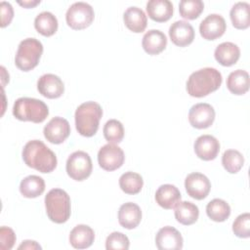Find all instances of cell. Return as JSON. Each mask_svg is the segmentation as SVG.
Here are the masks:
<instances>
[{"label":"cell","instance_id":"cell-1","mask_svg":"<svg viewBox=\"0 0 250 250\" xmlns=\"http://www.w3.org/2000/svg\"><path fill=\"white\" fill-rule=\"evenodd\" d=\"M24 163L41 173H50L57 167L56 154L41 141L32 140L22 149Z\"/></svg>","mask_w":250,"mask_h":250},{"label":"cell","instance_id":"cell-2","mask_svg":"<svg viewBox=\"0 0 250 250\" xmlns=\"http://www.w3.org/2000/svg\"><path fill=\"white\" fill-rule=\"evenodd\" d=\"M223 78L214 67H204L192 72L187 81V91L191 97L202 98L216 91L222 84Z\"/></svg>","mask_w":250,"mask_h":250},{"label":"cell","instance_id":"cell-3","mask_svg":"<svg viewBox=\"0 0 250 250\" xmlns=\"http://www.w3.org/2000/svg\"><path fill=\"white\" fill-rule=\"evenodd\" d=\"M103 115L102 106L96 102L81 104L75 110V126L78 133L84 137L94 136Z\"/></svg>","mask_w":250,"mask_h":250},{"label":"cell","instance_id":"cell-4","mask_svg":"<svg viewBox=\"0 0 250 250\" xmlns=\"http://www.w3.org/2000/svg\"><path fill=\"white\" fill-rule=\"evenodd\" d=\"M46 213L57 224L65 223L70 217V197L62 188H53L45 196Z\"/></svg>","mask_w":250,"mask_h":250},{"label":"cell","instance_id":"cell-5","mask_svg":"<svg viewBox=\"0 0 250 250\" xmlns=\"http://www.w3.org/2000/svg\"><path fill=\"white\" fill-rule=\"evenodd\" d=\"M13 114L17 119L21 121L41 123L49 115V108L41 100L24 97L15 102Z\"/></svg>","mask_w":250,"mask_h":250},{"label":"cell","instance_id":"cell-6","mask_svg":"<svg viewBox=\"0 0 250 250\" xmlns=\"http://www.w3.org/2000/svg\"><path fill=\"white\" fill-rule=\"evenodd\" d=\"M42 53L43 45L39 40L36 38L23 39L18 47L15 63L21 70H31L38 64Z\"/></svg>","mask_w":250,"mask_h":250},{"label":"cell","instance_id":"cell-7","mask_svg":"<svg viewBox=\"0 0 250 250\" xmlns=\"http://www.w3.org/2000/svg\"><path fill=\"white\" fill-rule=\"evenodd\" d=\"M95 13L92 6L86 2H75L67 9L65 14L66 23L72 29L88 27L94 21Z\"/></svg>","mask_w":250,"mask_h":250},{"label":"cell","instance_id":"cell-8","mask_svg":"<svg viewBox=\"0 0 250 250\" xmlns=\"http://www.w3.org/2000/svg\"><path fill=\"white\" fill-rule=\"evenodd\" d=\"M93 169V164L89 154L82 150L71 153L66 160L67 175L75 181H83L87 179Z\"/></svg>","mask_w":250,"mask_h":250},{"label":"cell","instance_id":"cell-9","mask_svg":"<svg viewBox=\"0 0 250 250\" xmlns=\"http://www.w3.org/2000/svg\"><path fill=\"white\" fill-rule=\"evenodd\" d=\"M125 155L121 147L114 144H106L98 152L100 166L105 171H114L122 166Z\"/></svg>","mask_w":250,"mask_h":250},{"label":"cell","instance_id":"cell-10","mask_svg":"<svg viewBox=\"0 0 250 250\" xmlns=\"http://www.w3.org/2000/svg\"><path fill=\"white\" fill-rule=\"evenodd\" d=\"M215 119V110L213 106L206 103H200L192 105L188 112V121L190 125L197 129H205L211 126Z\"/></svg>","mask_w":250,"mask_h":250},{"label":"cell","instance_id":"cell-11","mask_svg":"<svg viewBox=\"0 0 250 250\" xmlns=\"http://www.w3.org/2000/svg\"><path fill=\"white\" fill-rule=\"evenodd\" d=\"M44 137L52 144L63 143L70 134V126L66 119L56 116L53 117L44 127Z\"/></svg>","mask_w":250,"mask_h":250},{"label":"cell","instance_id":"cell-12","mask_svg":"<svg viewBox=\"0 0 250 250\" xmlns=\"http://www.w3.org/2000/svg\"><path fill=\"white\" fill-rule=\"evenodd\" d=\"M185 188L190 197L201 200L209 194L211 183L205 175L194 172L187 176L185 180Z\"/></svg>","mask_w":250,"mask_h":250},{"label":"cell","instance_id":"cell-13","mask_svg":"<svg viewBox=\"0 0 250 250\" xmlns=\"http://www.w3.org/2000/svg\"><path fill=\"white\" fill-rule=\"evenodd\" d=\"M227 28L225 19L218 14L208 15L199 25L201 36L206 40H215L221 37Z\"/></svg>","mask_w":250,"mask_h":250},{"label":"cell","instance_id":"cell-14","mask_svg":"<svg viewBox=\"0 0 250 250\" xmlns=\"http://www.w3.org/2000/svg\"><path fill=\"white\" fill-rule=\"evenodd\" d=\"M183 243L180 231L170 226L161 228L155 236V244L159 250H180Z\"/></svg>","mask_w":250,"mask_h":250},{"label":"cell","instance_id":"cell-15","mask_svg":"<svg viewBox=\"0 0 250 250\" xmlns=\"http://www.w3.org/2000/svg\"><path fill=\"white\" fill-rule=\"evenodd\" d=\"M37 89L42 96L48 99H57L63 94L64 85L59 76L47 73L38 79Z\"/></svg>","mask_w":250,"mask_h":250},{"label":"cell","instance_id":"cell-16","mask_svg":"<svg viewBox=\"0 0 250 250\" xmlns=\"http://www.w3.org/2000/svg\"><path fill=\"white\" fill-rule=\"evenodd\" d=\"M193 146L195 154L205 161L215 159L220 151L219 141L211 135L199 136L195 140Z\"/></svg>","mask_w":250,"mask_h":250},{"label":"cell","instance_id":"cell-17","mask_svg":"<svg viewBox=\"0 0 250 250\" xmlns=\"http://www.w3.org/2000/svg\"><path fill=\"white\" fill-rule=\"evenodd\" d=\"M169 36L172 42L180 47L189 45L194 39V29L186 21H177L169 27Z\"/></svg>","mask_w":250,"mask_h":250},{"label":"cell","instance_id":"cell-18","mask_svg":"<svg viewBox=\"0 0 250 250\" xmlns=\"http://www.w3.org/2000/svg\"><path fill=\"white\" fill-rule=\"evenodd\" d=\"M142 220V211L139 205L133 202H127L120 206L118 211L119 224L127 229H135Z\"/></svg>","mask_w":250,"mask_h":250},{"label":"cell","instance_id":"cell-19","mask_svg":"<svg viewBox=\"0 0 250 250\" xmlns=\"http://www.w3.org/2000/svg\"><path fill=\"white\" fill-rule=\"evenodd\" d=\"M181 192L173 185L165 184L160 186L155 192L156 203L164 209H173L181 201Z\"/></svg>","mask_w":250,"mask_h":250},{"label":"cell","instance_id":"cell-20","mask_svg":"<svg viewBox=\"0 0 250 250\" xmlns=\"http://www.w3.org/2000/svg\"><path fill=\"white\" fill-rule=\"evenodd\" d=\"M167 45L166 35L158 29H150L143 37L142 46L148 55H158Z\"/></svg>","mask_w":250,"mask_h":250},{"label":"cell","instance_id":"cell-21","mask_svg":"<svg viewBox=\"0 0 250 250\" xmlns=\"http://www.w3.org/2000/svg\"><path fill=\"white\" fill-rule=\"evenodd\" d=\"M95 239V232L87 225H77L69 234V242L73 248L85 249L90 247Z\"/></svg>","mask_w":250,"mask_h":250},{"label":"cell","instance_id":"cell-22","mask_svg":"<svg viewBox=\"0 0 250 250\" xmlns=\"http://www.w3.org/2000/svg\"><path fill=\"white\" fill-rule=\"evenodd\" d=\"M173 11V4L169 0H150L146 3L148 17L157 22L168 21L172 17Z\"/></svg>","mask_w":250,"mask_h":250},{"label":"cell","instance_id":"cell-23","mask_svg":"<svg viewBox=\"0 0 250 250\" xmlns=\"http://www.w3.org/2000/svg\"><path fill=\"white\" fill-rule=\"evenodd\" d=\"M214 56L220 64L230 66L238 61L240 50L238 46L232 42H223L216 47Z\"/></svg>","mask_w":250,"mask_h":250},{"label":"cell","instance_id":"cell-24","mask_svg":"<svg viewBox=\"0 0 250 250\" xmlns=\"http://www.w3.org/2000/svg\"><path fill=\"white\" fill-rule=\"evenodd\" d=\"M125 25L133 32H142L146 29L147 18L145 12L138 7H129L123 14Z\"/></svg>","mask_w":250,"mask_h":250},{"label":"cell","instance_id":"cell-25","mask_svg":"<svg viewBox=\"0 0 250 250\" xmlns=\"http://www.w3.org/2000/svg\"><path fill=\"white\" fill-rule=\"evenodd\" d=\"M198 216V207L189 201H180L175 207V218L182 225L189 226L194 224Z\"/></svg>","mask_w":250,"mask_h":250},{"label":"cell","instance_id":"cell-26","mask_svg":"<svg viewBox=\"0 0 250 250\" xmlns=\"http://www.w3.org/2000/svg\"><path fill=\"white\" fill-rule=\"evenodd\" d=\"M228 89L234 95H243L249 90V74L243 69L229 73L227 79Z\"/></svg>","mask_w":250,"mask_h":250},{"label":"cell","instance_id":"cell-27","mask_svg":"<svg viewBox=\"0 0 250 250\" xmlns=\"http://www.w3.org/2000/svg\"><path fill=\"white\" fill-rule=\"evenodd\" d=\"M45 190L44 180L36 175H30L21 180L20 185L21 193L26 198H35Z\"/></svg>","mask_w":250,"mask_h":250},{"label":"cell","instance_id":"cell-28","mask_svg":"<svg viewBox=\"0 0 250 250\" xmlns=\"http://www.w3.org/2000/svg\"><path fill=\"white\" fill-rule=\"evenodd\" d=\"M229 16L235 28H247L250 25V5L247 2L235 3L230 9Z\"/></svg>","mask_w":250,"mask_h":250},{"label":"cell","instance_id":"cell-29","mask_svg":"<svg viewBox=\"0 0 250 250\" xmlns=\"http://www.w3.org/2000/svg\"><path fill=\"white\" fill-rule=\"evenodd\" d=\"M34 26L40 34L51 36L58 30V20L51 12L44 11L36 16Z\"/></svg>","mask_w":250,"mask_h":250},{"label":"cell","instance_id":"cell-30","mask_svg":"<svg viewBox=\"0 0 250 250\" xmlns=\"http://www.w3.org/2000/svg\"><path fill=\"white\" fill-rule=\"evenodd\" d=\"M207 216L214 222H224L230 215V207L227 201L215 198L206 206Z\"/></svg>","mask_w":250,"mask_h":250},{"label":"cell","instance_id":"cell-31","mask_svg":"<svg viewBox=\"0 0 250 250\" xmlns=\"http://www.w3.org/2000/svg\"><path fill=\"white\" fill-rule=\"evenodd\" d=\"M144 181L140 174L135 172H126L119 178L120 188L127 194L139 193L143 188Z\"/></svg>","mask_w":250,"mask_h":250},{"label":"cell","instance_id":"cell-32","mask_svg":"<svg viewBox=\"0 0 250 250\" xmlns=\"http://www.w3.org/2000/svg\"><path fill=\"white\" fill-rule=\"evenodd\" d=\"M222 164L229 173L235 174L242 168L244 157L236 149H228L223 153Z\"/></svg>","mask_w":250,"mask_h":250},{"label":"cell","instance_id":"cell-33","mask_svg":"<svg viewBox=\"0 0 250 250\" xmlns=\"http://www.w3.org/2000/svg\"><path fill=\"white\" fill-rule=\"evenodd\" d=\"M203 9L204 4L201 0H182L179 4L180 15L188 20L198 18Z\"/></svg>","mask_w":250,"mask_h":250},{"label":"cell","instance_id":"cell-34","mask_svg":"<svg viewBox=\"0 0 250 250\" xmlns=\"http://www.w3.org/2000/svg\"><path fill=\"white\" fill-rule=\"evenodd\" d=\"M104 136L108 143H120L124 137V127L122 123L116 119L106 121L104 126Z\"/></svg>","mask_w":250,"mask_h":250},{"label":"cell","instance_id":"cell-35","mask_svg":"<svg viewBox=\"0 0 250 250\" xmlns=\"http://www.w3.org/2000/svg\"><path fill=\"white\" fill-rule=\"evenodd\" d=\"M232 231L237 237L248 238L250 236V214L239 215L232 224Z\"/></svg>","mask_w":250,"mask_h":250},{"label":"cell","instance_id":"cell-36","mask_svg":"<svg viewBox=\"0 0 250 250\" xmlns=\"http://www.w3.org/2000/svg\"><path fill=\"white\" fill-rule=\"evenodd\" d=\"M129 245H130V241L128 237L122 232H118V231H114L110 233L105 240V248L107 250H111V249L127 250L129 249Z\"/></svg>","mask_w":250,"mask_h":250},{"label":"cell","instance_id":"cell-37","mask_svg":"<svg viewBox=\"0 0 250 250\" xmlns=\"http://www.w3.org/2000/svg\"><path fill=\"white\" fill-rule=\"evenodd\" d=\"M16 242V234L14 230L8 227L0 228V249L10 250Z\"/></svg>","mask_w":250,"mask_h":250},{"label":"cell","instance_id":"cell-38","mask_svg":"<svg viewBox=\"0 0 250 250\" xmlns=\"http://www.w3.org/2000/svg\"><path fill=\"white\" fill-rule=\"evenodd\" d=\"M0 10H1V26L5 27L6 25L10 24L14 17V10L12 5L9 2L2 1L0 3Z\"/></svg>","mask_w":250,"mask_h":250},{"label":"cell","instance_id":"cell-39","mask_svg":"<svg viewBox=\"0 0 250 250\" xmlns=\"http://www.w3.org/2000/svg\"><path fill=\"white\" fill-rule=\"evenodd\" d=\"M18 248L19 249H41V246L36 241L24 240Z\"/></svg>","mask_w":250,"mask_h":250},{"label":"cell","instance_id":"cell-40","mask_svg":"<svg viewBox=\"0 0 250 250\" xmlns=\"http://www.w3.org/2000/svg\"><path fill=\"white\" fill-rule=\"evenodd\" d=\"M18 3L21 6H23L25 8H32L40 3V0H31V1H18Z\"/></svg>","mask_w":250,"mask_h":250}]
</instances>
